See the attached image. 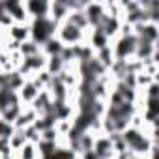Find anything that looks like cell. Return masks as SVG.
I'll list each match as a JSON object with an SVG mask.
<instances>
[{
    "label": "cell",
    "mask_w": 159,
    "mask_h": 159,
    "mask_svg": "<svg viewBox=\"0 0 159 159\" xmlns=\"http://www.w3.org/2000/svg\"><path fill=\"white\" fill-rule=\"evenodd\" d=\"M10 34H11V38H13L15 41H19V43H25V39L28 38L30 30H28V26H21V25H15V26L10 30Z\"/></svg>",
    "instance_id": "1"
}]
</instances>
